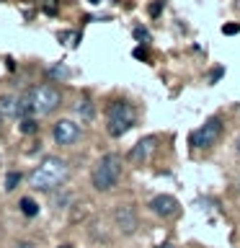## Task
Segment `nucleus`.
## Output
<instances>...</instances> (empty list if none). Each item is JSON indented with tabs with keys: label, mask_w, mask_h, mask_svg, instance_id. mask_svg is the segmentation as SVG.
I'll use <instances>...</instances> for the list:
<instances>
[{
	"label": "nucleus",
	"mask_w": 240,
	"mask_h": 248,
	"mask_svg": "<svg viewBox=\"0 0 240 248\" xmlns=\"http://www.w3.org/2000/svg\"><path fill=\"white\" fill-rule=\"evenodd\" d=\"M67 176H70L67 160L54 158V155H52V158H46L42 166H36L29 173V186H31V189H36V191H52V189H57V186L65 184Z\"/></svg>",
	"instance_id": "f257e3e1"
},
{
	"label": "nucleus",
	"mask_w": 240,
	"mask_h": 248,
	"mask_svg": "<svg viewBox=\"0 0 240 248\" xmlns=\"http://www.w3.org/2000/svg\"><path fill=\"white\" fill-rule=\"evenodd\" d=\"M121 178V158L116 153H106L90 170V184L96 191H108Z\"/></svg>",
	"instance_id": "f03ea898"
},
{
	"label": "nucleus",
	"mask_w": 240,
	"mask_h": 248,
	"mask_svg": "<svg viewBox=\"0 0 240 248\" xmlns=\"http://www.w3.org/2000/svg\"><path fill=\"white\" fill-rule=\"evenodd\" d=\"M26 98H29V106L34 114H52V111H57L60 104H62V93H60V88H54L52 83H42V85H36V88H31L26 93Z\"/></svg>",
	"instance_id": "7ed1b4c3"
},
{
	"label": "nucleus",
	"mask_w": 240,
	"mask_h": 248,
	"mask_svg": "<svg viewBox=\"0 0 240 248\" xmlns=\"http://www.w3.org/2000/svg\"><path fill=\"white\" fill-rule=\"evenodd\" d=\"M137 122V114H135V106L129 104V101H114L111 106H108V135L111 137H121L124 132H129L135 127Z\"/></svg>",
	"instance_id": "20e7f679"
},
{
	"label": "nucleus",
	"mask_w": 240,
	"mask_h": 248,
	"mask_svg": "<svg viewBox=\"0 0 240 248\" xmlns=\"http://www.w3.org/2000/svg\"><path fill=\"white\" fill-rule=\"evenodd\" d=\"M220 132H222V119L212 116V119H207L199 129L191 132V135H189V142H191V147H196V150H207V147H212V145L217 142Z\"/></svg>",
	"instance_id": "39448f33"
},
{
	"label": "nucleus",
	"mask_w": 240,
	"mask_h": 248,
	"mask_svg": "<svg viewBox=\"0 0 240 248\" xmlns=\"http://www.w3.org/2000/svg\"><path fill=\"white\" fill-rule=\"evenodd\" d=\"M80 124L73 122V119H60L54 124V140H57V145H75L77 140H80Z\"/></svg>",
	"instance_id": "423d86ee"
},
{
	"label": "nucleus",
	"mask_w": 240,
	"mask_h": 248,
	"mask_svg": "<svg viewBox=\"0 0 240 248\" xmlns=\"http://www.w3.org/2000/svg\"><path fill=\"white\" fill-rule=\"evenodd\" d=\"M150 209L158 217H173L178 215V199H173L170 194H158L150 199Z\"/></svg>",
	"instance_id": "0eeeda50"
},
{
	"label": "nucleus",
	"mask_w": 240,
	"mask_h": 248,
	"mask_svg": "<svg viewBox=\"0 0 240 248\" xmlns=\"http://www.w3.org/2000/svg\"><path fill=\"white\" fill-rule=\"evenodd\" d=\"M155 153V137H142L139 142L129 150V163H137V166H142L152 158Z\"/></svg>",
	"instance_id": "6e6552de"
},
{
	"label": "nucleus",
	"mask_w": 240,
	"mask_h": 248,
	"mask_svg": "<svg viewBox=\"0 0 240 248\" xmlns=\"http://www.w3.org/2000/svg\"><path fill=\"white\" fill-rule=\"evenodd\" d=\"M114 220H116V228H119L121 232H127V235L137 230V215H135V209H132L129 204H121L119 209H116Z\"/></svg>",
	"instance_id": "1a4fd4ad"
},
{
	"label": "nucleus",
	"mask_w": 240,
	"mask_h": 248,
	"mask_svg": "<svg viewBox=\"0 0 240 248\" xmlns=\"http://www.w3.org/2000/svg\"><path fill=\"white\" fill-rule=\"evenodd\" d=\"M0 114L3 116H21V101H15L13 96L0 98Z\"/></svg>",
	"instance_id": "9d476101"
},
{
	"label": "nucleus",
	"mask_w": 240,
	"mask_h": 248,
	"mask_svg": "<svg viewBox=\"0 0 240 248\" xmlns=\"http://www.w3.org/2000/svg\"><path fill=\"white\" fill-rule=\"evenodd\" d=\"M75 111L80 114L83 122H93V119H96V106H93L90 98H80V101H77V104H75Z\"/></svg>",
	"instance_id": "9b49d317"
},
{
	"label": "nucleus",
	"mask_w": 240,
	"mask_h": 248,
	"mask_svg": "<svg viewBox=\"0 0 240 248\" xmlns=\"http://www.w3.org/2000/svg\"><path fill=\"white\" fill-rule=\"evenodd\" d=\"M21 212L26 215V217H36V215H39L36 202H34V199H29V197H23V199H21Z\"/></svg>",
	"instance_id": "f8f14e48"
},
{
	"label": "nucleus",
	"mask_w": 240,
	"mask_h": 248,
	"mask_svg": "<svg viewBox=\"0 0 240 248\" xmlns=\"http://www.w3.org/2000/svg\"><path fill=\"white\" fill-rule=\"evenodd\" d=\"M18 184H21V173H15V170L5 173V191H13Z\"/></svg>",
	"instance_id": "ddd939ff"
},
{
	"label": "nucleus",
	"mask_w": 240,
	"mask_h": 248,
	"mask_svg": "<svg viewBox=\"0 0 240 248\" xmlns=\"http://www.w3.org/2000/svg\"><path fill=\"white\" fill-rule=\"evenodd\" d=\"M21 132H23V135H31V132H36V122L31 119V116H23V119H21Z\"/></svg>",
	"instance_id": "4468645a"
},
{
	"label": "nucleus",
	"mask_w": 240,
	"mask_h": 248,
	"mask_svg": "<svg viewBox=\"0 0 240 248\" xmlns=\"http://www.w3.org/2000/svg\"><path fill=\"white\" fill-rule=\"evenodd\" d=\"M222 34H225V36L240 34V23H225V26H222Z\"/></svg>",
	"instance_id": "2eb2a0df"
},
{
	"label": "nucleus",
	"mask_w": 240,
	"mask_h": 248,
	"mask_svg": "<svg viewBox=\"0 0 240 248\" xmlns=\"http://www.w3.org/2000/svg\"><path fill=\"white\" fill-rule=\"evenodd\" d=\"M135 36L139 39V42H147V39H150V34H147L142 26H135Z\"/></svg>",
	"instance_id": "dca6fc26"
},
{
	"label": "nucleus",
	"mask_w": 240,
	"mask_h": 248,
	"mask_svg": "<svg viewBox=\"0 0 240 248\" xmlns=\"http://www.w3.org/2000/svg\"><path fill=\"white\" fill-rule=\"evenodd\" d=\"M52 75H60V78H67L70 73H67V70H65V67H60V65H57V67H54V70H52Z\"/></svg>",
	"instance_id": "f3484780"
},
{
	"label": "nucleus",
	"mask_w": 240,
	"mask_h": 248,
	"mask_svg": "<svg viewBox=\"0 0 240 248\" xmlns=\"http://www.w3.org/2000/svg\"><path fill=\"white\" fill-rule=\"evenodd\" d=\"M135 57H137V60H147V52L139 46V49H135Z\"/></svg>",
	"instance_id": "a211bd4d"
},
{
	"label": "nucleus",
	"mask_w": 240,
	"mask_h": 248,
	"mask_svg": "<svg viewBox=\"0 0 240 248\" xmlns=\"http://www.w3.org/2000/svg\"><path fill=\"white\" fill-rule=\"evenodd\" d=\"M160 8H163V3H155V5H150V16H158V13H160Z\"/></svg>",
	"instance_id": "6ab92c4d"
},
{
	"label": "nucleus",
	"mask_w": 240,
	"mask_h": 248,
	"mask_svg": "<svg viewBox=\"0 0 240 248\" xmlns=\"http://www.w3.org/2000/svg\"><path fill=\"white\" fill-rule=\"evenodd\" d=\"M217 78H222V67L217 70V73H212V75H209V80H217Z\"/></svg>",
	"instance_id": "aec40b11"
},
{
	"label": "nucleus",
	"mask_w": 240,
	"mask_h": 248,
	"mask_svg": "<svg viewBox=\"0 0 240 248\" xmlns=\"http://www.w3.org/2000/svg\"><path fill=\"white\" fill-rule=\"evenodd\" d=\"M15 248H34V246H31V243H18Z\"/></svg>",
	"instance_id": "412c9836"
},
{
	"label": "nucleus",
	"mask_w": 240,
	"mask_h": 248,
	"mask_svg": "<svg viewBox=\"0 0 240 248\" xmlns=\"http://www.w3.org/2000/svg\"><path fill=\"white\" fill-rule=\"evenodd\" d=\"M160 248H176L173 243H165V246H160Z\"/></svg>",
	"instance_id": "4be33fe9"
},
{
	"label": "nucleus",
	"mask_w": 240,
	"mask_h": 248,
	"mask_svg": "<svg viewBox=\"0 0 240 248\" xmlns=\"http://www.w3.org/2000/svg\"><path fill=\"white\" fill-rule=\"evenodd\" d=\"M235 5H238V8H240V0H235Z\"/></svg>",
	"instance_id": "5701e85b"
},
{
	"label": "nucleus",
	"mask_w": 240,
	"mask_h": 248,
	"mask_svg": "<svg viewBox=\"0 0 240 248\" xmlns=\"http://www.w3.org/2000/svg\"><path fill=\"white\" fill-rule=\"evenodd\" d=\"M238 153H240V140H238Z\"/></svg>",
	"instance_id": "b1692460"
},
{
	"label": "nucleus",
	"mask_w": 240,
	"mask_h": 248,
	"mask_svg": "<svg viewBox=\"0 0 240 248\" xmlns=\"http://www.w3.org/2000/svg\"><path fill=\"white\" fill-rule=\"evenodd\" d=\"M90 3H101V0H90Z\"/></svg>",
	"instance_id": "393cba45"
},
{
	"label": "nucleus",
	"mask_w": 240,
	"mask_h": 248,
	"mask_svg": "<svg viewBox=\"0 0 240 248\" xmlns=\"http://www.w3.org/2000/svg\"><path fill=\"white\" fill-rule=\"evenodd\" d=\"M60 248H70V246H60Z\"/></svg>",
	"instance_id": "a878e982"
},
{
	"label": "nucleus",
	"mask_w": 240,
	"mask_h": 248,
	"mask_svg": "<svg viewBox=\"0 0 240 248\" xmlns=\"http://www.w3.org/2000/svg\"><path fill=\"white\" fill-rule=\"evenodd\" d=\"M238 186H240V181H238Z\"/></svg>",
	"instance_id": "bb28decb"
}]
</instances>
